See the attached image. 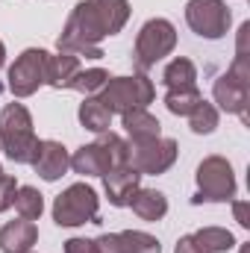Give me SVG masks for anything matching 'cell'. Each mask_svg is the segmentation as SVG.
I'll list each match as a JSON object with an SVG mask.
<instances>
[{
    "label": "cell",
    "mask_w": 250,
    "mask_h": 253,
    "mask_svg": "<svg viewBox=\"0 0 250 253\" xmlns=\"http://www.w3.org/2000/svg\"><path fill=\"white\" fill-rule=\"evenodd\" d=\"M174 47H177V27L168 18H150V21H144V27L135 36V50H132L135 68L141 74L150 71L156 62H162L165 56H171Z\"/></svg>",
    "instance_id": "5"
},
{
    "label": "cell",
    "mask_w": 250,
    "mask_h": 253,
    "mask_svg": "<svg viewBox=\"0 0 250 253\" xmlns=\"http://www.w3.org/2000/svg\"><path fill=\"white\" fill-rule=\"evenodd\" d=\"M80 71V59L71 56V53H47V62H44V83L50 88H68L71 80L77 77Z\"/></svg>",
    "instance_id": "15"
},
{
    "label": "cell",
    "mask_w": 250,
    "mask_h": 253,
    "mask_svg": "<svg viewBox=\"0 0 250 253\" xmlns=\"http://www.w3.org/2000/svg\"><path fill=\"white\" fill-rule=\"evenodd\" d=\"M39 138H36V129H33V115L24 103H6L3 112H0V150L18 162V165H27L33 159V150H36Z\"/></svg>",
    "instance_id": "3"
},
{
    "label": "cell",
    "mask_w": 250,
    "mask_h": 253,
    "mask_svg": "<svg viewBox=\"0 0 250 253\" xmlns=\"http://www.w3.org/2000/svg\"><path fill=\"white\" fill-rule=\"evenodd\" d=\"M212 97H215V109H224L227 115H242V121H248V97L250 85L239 83L230 74H221L212 85Z\"/></svg>",
    "instance_id": "12"
},
{
    "label": "cell",
    "mask_w": 250,
    "mask_h": 253,
    "mask_svg": "<svg viewBox=\"0 0 250 253\" xmlns=\"http://www.w3.org/2000/svg\"><path fill=\"white\" fill-rule=\"evenodd\" d=\"M203 103V94L197 85H188V88H168L165 94V106L171 115H180V118H188L197 106Z\"/></svg>",
    "instance_id": "19"
},
{
    "label": "cell",
    "mask_w": 250,
    "mask_h": 253,
    "mask_svg": "<svg viewBox=\"0 0 250 253\" xmlns=\"http://www.w3.org/2000/svg\"><path fill=\"white\" fill-rule=\"evenodd\" d=\"M180 156V144L174 138H144V141H129V156L126 165L135 168L141 177H159L165 174Z\"/></svg>",
    "instance_id": "8"
},
{
    "label": "cell",
    "mask_w": 250,
    "mask_h": 253,
    "mask_svg": "<svg viewBox=\"0 0 250 253\" xmlns=\"http://www.w3.org/2000/svg\"><path fill=\"white\" fill-rule=\"evenodd\" d=\"M197 194H194V203H230L236 200V171L233 165L224 159V156H206L200 165H197Z\"/></svg>",
    "instance_id": "6"
},
{
    "label": "cell",
    "mask_w": 250,
    "mask_h": 253,
    "mask_svg": "<svg viewBox=\"0 0 250 253\" xmlns=\"http://www.w3.org/2000/svg\"><path fill=\"white\" fill-rule=\"evenodd\" d=\"M65 253H97V245H94V239H80V236H74V239L65 242Z\"/></svg>",
    "instance_id": "28"
},
{
    "label": "cell",
    "mask_w": 250,
    "mask_h": 253,
    "mask_svg": "<svg viewBox=\"0 0 250 253\" xmlns=\"http://www.w3.org/2000/svg\"><path fill=\"white\" fill-rule=\"evenodd\" d=\"M218 121H221V115H218L215 103H209V100H203V103L188 115V126H191L194 135H209V132H215V129H218Z\"/></svg>",
    "instance_id": "24"
},
{
    "label": "cell",
    "mask_w": 250,
    "mask_h": 253,
    "mask_svg": "<svg viewBox=\"0 0 250 253\" xmlns=\"http://www.w3.org/2000/svg\"><path fill=\"white\" fill-rule=\"evenodd\" d=\"M186 24L200 39L218 42L230 33L233 15L224 0H188L186 3Z\"/></svg>",
    "instance_id": "9"
},
{
    "label": "cell",
    "mask_w": 250,
    "mask_h": 253,
    "mask_svg": "<svg viewBox=\"0 0 250 253\" xmlns=\"http://www.w3.org/2000/svg\"><path fill=\"white\" fill-rule=\"evenodd\" d=\"M121 126L126 129L129 141H144V138H159L162 124L156 115H150L147 109H129L121 115Z\"/></svg>",
    "instance_id": "17"
},
{
    "label": "cell",
    "mask_w": 250,
    "mask_h": 253,
    "mask_svg": "<svg viewBox=\"0 0 250 253\" xmlns=\"http://www.w3.org/2000/svg\"><path fill=\"white\" fill-rule=\"evenodd\" d=\"M0 174H3V168H0Z\"/></svg>",
    "instance_id": "33"
},
{
    "label": "cell",
    "mask_w": 250,
    "mask_h": 253,
    "mask_svg": "<svg viewBox=\"0 0 250 253\" xmlns=\"http://www.w3.org/2000/svg\"><path fill=\"white\" fill-rule=\"evenodd\" d=\"M118 236H121V242H124L126 253H162L159 239L150 236V233H141V230H121Z\"/></svg>",
    "instance_id": "25"
},
{
    "label": "cell",
    "mask_w": 250,
    "mask_h": 253,
    "mask_svg": "<svg viewBox=\"0 0 250 253\" xmlns=\"http://www.w3.org/2000/svg\"><path fill=\"white\" fill-rule=\"evenodd\" d=\"M106 83H109V71H103V68H80L68 88L80 91L83 97H97Z\"/></svg>",
    "instance_id": "21"
},
{
    "label": "cell",
    "mask_w": 250,
    "mask_h": 253,
    "mask_svg": "<svg viewBox=\"0 0 250 253\" xmlns=\"http://www.w3.org/2000/svg\"><path fill=\"white\" fill-rule=\"evenodd\" d=\"M30 253H33V251H30Z\"/></svg>",
    "instance_id": "34"
},
{
    "label": "cell",
    "mask_w": 250,
    "mask_h": 253,
    "mask_svg": "<svg viewBox=\"0 0 250 253\" xmlns=\"http://www.w3.org/2000/svg\"><path fill=\"white\" fill-rule=\"evenodd\" d=\"M15 191H18V180L9 174H0V212L12 209L15 203Z\"/></svg>",
    "instance_id": "26"
},
{
    "label": "cell",
    "mask_w": 250,
    "mask_h": 253,
    "mask_svg": "<svg viewBox=\"0 0 250 253\" xmlns=\"http://www.w3.org/2000/svg\"><path fill=\"white\" fill-rule=\"evenodd\" d=\"M129 209L141 218V221H162L168 215V197L156 189H138L129 200Z\"/></svg>",
    "instance_id": "16"
},
{
    "label": "cell",
    "mask_w": 250,
    "mask_h": 253,
    "mask_svg": "<svg viewBox=\"0 0 250 253\" xmlns=\"http://www.w3.org/2000/svg\"><path fill=\"white\" fill-rule=\"evenodd\" d=\"M100 197L88 183H74L53 200V221L59 227H83L100 224Z\"/></svg>",
    "instance_id": "7"
},
{
    "label": "cell",
    "mask_w": 250,
    "mask_h": 253,
    "mask_svg": "<svg viewBox=\"0 0 250 253\" xmlns=\"http://www.w3.org/2000/svg\"><path fill=\"white\" fill-rule=\"evenodd\" d=\"M141 189V174L129 165H118V168H109L103 174V191L109 197L112 206H129L132 194Z\"/></svg>",
    "instance_id": "13"
},
{
    "label": "cell",
    "mask_w": 250,
    "mask_h": 253,
    "mask_svg": "<svg viewBox=\"0 0 250 253\" xmlns=\"http://www.w3.org/2000/svg\"><path fill=\"white\" fill-rule=\"evenodd\" d=\"M77 115H80V124L91 132H97V135L109 132V126H112V112L100 103V97H83Z\"/></svg>",
    "instance_id": "18"
},
{
    "label": "cell",
    "mask_w": 250,
    "mask_h": 253,
    "mask_svg": "<svg viewBox=\"0 0 250 253\" xmlns=\"http://www.w3.org/2000/svg\"><path fill=\"white\" fill-rule=\"evenodd\" d=\"M233 203V212H236V221L248 230L250 227V206H248V200H230Z\"/></svg>",
    "instance_id": "30"
},
{
    "label": "cell",
    "mask_w": 250,
    "mask_h": 253,
    "mask_svg": "<svg viewBox=\"0 0 250 253\" xmlns=\"http://www.w3.org/2000/svg\"><path fill=\"white\" fill-rule=\"evenodd\" d=\"M191 236H194L209 253H227L239 245L236 236H233L227 227H203V230H197V233H191Z\"/></svg>",
    "instance_id": "23"
},
{
    "label": "cell",
    "mask_w": 250,
    "mask_h": 253,
    "mask_svg": "<svg viewBox=\"0 0 250 253\" xmlns=\"http://www.w3.org/2000/svg\"><path fill=\"white\" fill-rule=\"evenodd\" d=\"M174 253H209L194 236H183L180 242H177V248H174Z\"/></svg>",
    "instance_id": "29"
},
{
    "label": "cell",
    "mask_w": 250,
    "mask_h": 253,
    "mask_svg": "<svg viewBox=\"0 0 250 253\" xmlns=\"http://www.w3.org/2000/svg\"><path fill=\"white\" fill-rule=\"evenodd\" d=\"M3 62H6V44L0 42V68H3Z\"/></svg>",
    "instance_id": "31"
},
{
    "label": "cell",
    "mask_w": 250,
    "mask_h": 253,
    "mask_svg": "<svg viewBox=\"0 0 250 253\" xmlns=\"http://www.w3.org/2000/svg\"><path fill=\"white\" fill-rule=\"evenodd\" d=\"M94 245H97V253H126L118 233H103L94 239Z\"/></svg>",
    "instance_id": "27"
},
{
    "label": "cell",
    "mask_w": 250,
    "mask_h": 253,
    "mask_svg": "<svg viewBox=\"0 0 250 253\" xmlns=\"http://www.w3.org/2000/svg\"><path fill=\"white\" fill-rule=\"evenodd\" d=\"M100 103L115 115H124L129 109H147L156 97V88L147 74L135 71L132 77H109V83L100 88Z\"/></svg>",
    "instance_id": "4"
},
{
    "label": "cell",
    "mask_w": 250,
    "mask_h": 253,
    "mask_svg": "<svg viewBox=\"0 0 250 253\" xmlns=\"http://www.w3.org/2000/svg\"><path fill=\"white\" fill-rule=\"evenodd\" d=\"M44 62H47V50L42 47H27L15 65L9 68V91L15 97H30L44 85Z\"/></svg>",
    "instance_id": "10"
},
{
    "label": "cell",
    "mask_w": 250,
    "mask_h": 253,
    "mask_svg": "<svg viewBox=\"0 0 250 253\" xmlns=\"http://www.w3.org/2000/svg\"><path fill=\"white\" fill-rule=\"evenodd\" d=\"M162 83H165L168 88H188V85H197V68H194L191 59L177 56V59H171V62L165 65Z\"/></svg>",
    "instance_id": "20"
},
{
    "label": "cell",
    "mask_w": 250,
    "mask_h": 253,
    "mask_svg": "<svg viewBox=\"0 0 250 253\" xmlns=\"http://www.w3.org/2000/svg\"><path fill=\"white\" fill-rule=\"evenodd\" d=\"M30 165L36 168V174L47 183H56L62 180L71 168V153L62 141H53V138H39L36 150H33V159Z\"/></svg>",
    "instance_id": "11"
},
{
    "label": "cell",
    "mask_w": 250,
    "mask_h": 253,
    "mask_svg": "<svg viewBox=\"0 0 250 253\" xmlns=\"http://www.w3.org/2000/svg\"><path fill=\"white\" fill-rule=\"evenodd\" d=\"M129 12V0H80L56 39L59 53H71L77 59H100V42L124 30Z\"/></svg>",
    "instance_id": "1"
},
{
    "label": "cell",
    "mask_w": 250,
    "mask_h": 253,
    "mask_svg": "<svg viewBox=\"0 0 250 253\" xmlns=\"http://www.w3.org/2000/svg\"><path fill=\"white\" fill-rule=\"evenodd\" d=\"M239 253H248V245H242V251H239Z\"/></svg>",
    "instance_id": "32"
},
{
    "label": "cell",
    "mask_w": 250,
    "mask_h": 253,
    "mask_svg": "<svg viewBox=\"0 0 250 253\" xmlns=\"http://www.w3.org/2000/svg\"><path fill=\"white\" fill-rule=\"evenodd\" d=\"M12 206L18 209L21 218L39 221L42 212H44V194L36 189V186H18V191H15V203H12Z\"/></svg>",
    "instance_id": "22"
},
{
    "label": "cell",
    "mask_w": 250,
    "mask_h": 253,
    "mask_svg": "<svg viewBox=\"0 0 250 253\" xmlns=\"http://www.w3.org/2000/svg\"><path fill=\"white\" fill-rule=\"evenodd\" d=\"M126 156H129V141L109 129V132H100L97 141L77 147L71 156V168L80 177H103L109 168L126 165Z\"/></svg>",
    "instance_id": "2"
},
{
    "label": "cell",
    "mask_w": 250,
    "mask_h": 253,
    "mask_svg": "<svg viewBox=\"0 0 250 253\" xmlns=\"http://www.w3.org/2000/svg\"><path fill=\"white\" fill-rule=\"evenodd\" d=\"M36 242H39L36 221L18 218V221H9L0 227V251L3 253H30Z\"/></svg>",
    "instance_id": "14"
}]
</instances>
